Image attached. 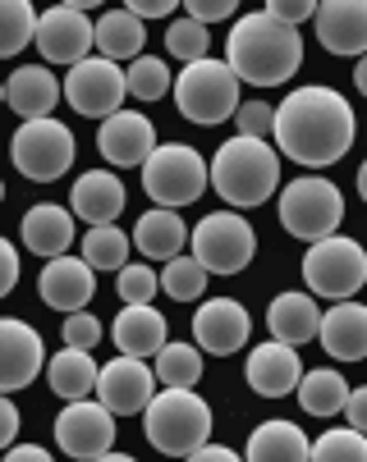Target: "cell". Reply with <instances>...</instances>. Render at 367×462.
Here are the masks:
<instances>
[{"label":"cell","instance_id":"cell-1","mask_svg":"<svg viewBox=\"0 0 367 462\" xmlns=\"http://www.w3.org/2000/svg\"><path fill=\"white\" fill-rule=\"evenodd\" d=\"M353 134H358L353 106L326 83L294 88L276 106V134H271L276 152L303 170H326L344 161L353 147Z\"/></svg>","mask_w":367,"mask_h":462},{"label":"cell","instance_id":"cell-2","mask_svg":"<svg viewBox=\"0 0 367 462\" xmlns=\"http://www.w3.org/2000/svg\"><path fill=\"white\" fill-rule=\"evenodd\" d=\"M225 64L249 88H280L303 64V37L298 28L271 19L267 10L243 14L225 37Z\"/></svg>","mask_w":367,"mask_h":462},{"label":"cell","instance_id":"cell-3","mask_svg":"<svg viewBox=\"0 0 367 462\" xmlns=\"http://www.w3.org/2000/svg\"><path fill=\"white\" fill-rule=\"evenodd\" d=\"M212 188L221 192V202L234 207V211L262 207L271 192H280V152L267 138L234 134L212 156Z\"/></svg>","mask_w":367,"mask_h":462},{"label":"cell","instance_id":"cell-4","mask_svg":"<svg viewBox=\"0 0 367 462\" xmlns=\"http://www.w3.org/2000/svg\"><path fill=\"white\" fill-rule=\"evenodd\" d=\"M143 435L165 457H189L212 444V408L193 389H161L143 412Z\"/></svg>","mask_w":367,"mask_h":462},{"label":"cell","instance_id":"cell-5","mask_svg":"<svg viewBox=\"0 0 367 462\" xmlns=\"http://www.w3.org/2000/svg\"><path fill=\"white\" fill-rule=\"evenodd\" d=\"M276 216H280V229L294 234L298 243H322V238H335V229L344 220V197L331 179L303 174L280 188Z\"/></svg>","mask_w":367,"mask_h":462},{"label":"cell","instance_id":"cell-6","mask_svg":"<svg viewBox=\"0 0 367 462\" xmlns=\"http://www.w3.org/2000/svg\"><path fill=\"white\" fill-rule=\"evenodd\" d=\"M239 88L243 83L225 60H198V64H189V69H179V79H174V110L189 124H202V128L225 124L243 106Z\"/></svg>","mask_w":367,"mask_h":462},{"label":"cell","instance_id":"cell-7","mask_svg":"<svg viewBox=\"0 0 367 462\" xmlns=\"http://www.w3.org/2000/svg\"><path fill=\"white\" fill-rule=\"evenodd\" d=\"M207 188H212V165L189 143H161L143 165V192L165 211L193 207Z\"/></svg>","mask_w":367,"mask_h":462},{"label":"cell","instance_id":"cell-8","mask_svg":"<svg viewBox=\"0 0 367 462\" xmlns=\"http://www.w3.org/2000/svg\"><path fill=\"white\" fill-rule=\"evenodd\" d=\"M303 284L313 298L353 302V293L367 284V247L358 238H322L303 252Z\"/></svg>","mask_w":367,"mask_h":462},{"label":"cell","instance_id":"cell-9","mask_svg":"<svg viewBox=\"0 0 367 462\" xmlns=\"http://www.w3.org/2000/svg\"><path fill=\"white\" fill-rule=\"evenodd\" d=\"M193 256L207 266V275H239L249 271L258 252V234L243 220V211H212L193 225Z\"/></svg>","mask_w":367,"mask_h":462},{"label":"cell","instance_id":"cell-10","mask_svg":"<svg viewBox=\"0 0 367 462\" xmlns=\"http://www.w3.org/2000/svg\"><path fill=\"white\" fill-rule=\"evenodd\" d=\"M10 156H14V170L33 183H55L79 156V143L74 134L60 119H28L19 124V134L10 143Z\"/></svg>","mask_w":367,"mask_h":462},{"label":"cell","instance_id":"cell-11","mask_svg":"<svg viewBox=\"0 0 367 462\" xmlns=\"http://www.w3.org/2000/svg\"><path fill=\"white\" fill-rule=\"evenodd\" d=\"M125 97H129V74L106 55H88L83 64H74V69L65 74V101L88 119L106 124L110 115H119Z\"/></svg>","mask_w":367,"mask_h":462},{"label":"cell","instance_id":"cell-12","mask_svg":"<svg viewBox=\"0 0 367 462\" xmlns=\"http://www.w3.org/2000/svg\"><path fill=\"white\" fill-rule=\"evenodd\" d=\"M51 430H55V444L79 462H97L115 448V412L106 403H92V399L65 403Z\"/></svg>","mask_w":367,"mask_h":462},{"label":"cell","instance_id":"cell-13","mask_svg":"<svg viewBox=\"0 0 367 462\" xmlns=\"http://www.w3.org/2000/svg\"><path fill=\"white\" fill-rule=\"evenodd\" d=\"M97 46V23H88V5H51L37 23V51L46 64H83Z\"/></svg>","mask_w":367,"mask_h":462},{"label":"cell","instance_id":"cell-14","mask_svg":"<svg viewBox=\"0 0 367 462\" xmlns=\"http://www.w3.org/2000/svg\"><path fill=\"white\" fill-rule=\"evenodd\" d=\"M156 366H147L143 357H110L101 366V380H97V403H106L115 417H134V412H147L152 399H156Z\"/></svg>","mask_w":367,"mask_h":462},{"label":"cell","instance_id":"cell-15","mask_svg":"<svg viewBox=\"0 0 367 462\" xmlns=\"http://www.w3.org/2000/svg\"><path fill=\"white\" fill-rule=\"evenodd\" d=\"M253 335V316L239 298H207L193 316V344L212 357H230L249 344Z\"/></svg>","mask_w":367,"mask_h":462},{"label":"cell","instance_id":"cell-16","mask_svg":"<svg viewBox=\"0 0 367 462\" xmlns=\"http://www.w3.org/2000/svg\"><path fill=\"white\" fill-rule=\"evenodd\" d=\"M156 124L138 110H119L97 128V152L115 165V170H129V165H147L156 152Z\"/></svg>","mask_w":367,"mask_h":462},{"label":"cell","instance_id":"cell-17","mask_svg":"<svg viewBox=\"0 0 367 462\" xmlns=\"http://www.w3.org/2000/svg\"><path fill=\"white\" fill-rule=\"evenodd\" d=\"M42 366H46V344H42V335H37L28 320L5 316V320H0V389L14 393V389L33 384Z\"/></svg>","mask_w":367,"mask_h":462},{"label":"cell","instance_id":"cell-18","mask_svg":"<svg viewBox=\"0 0 367 462\" xmlns=\"http://www.w3.org/2000/svg\"><path fill=\"white\" fill-rule=\"evenodd\" d=\"M303 362L289 344H258L249 353V362H243V380H249L253 393H262V399H285V393H298L303 384Z\"/></svg>","mask_w":367,"mask_h":462},{"label":"cell","instance_id":"cell-19","mask_svg":"<svg viewBox=\"0 0 367 462\" xmlns=\"http://www.w3.org/2000/svg\"><path fill=\"white\" fill-rule=\"evenodd\" d=\"M92 275H97V271L88 266L83 256H55V261H46V271H42V280H37L42 302H46L51 311H65V316L83 311V307L92 302V293H97V280H92Z\"/></svg>","mask_w":367,"mask_h":462},{"label":"cell","instance_id":"cell-20","mask_svg":"<svg viewBox=\"0 0 367 462\" xmlns=\"http://www.w3.org/2000/svg\"><path fill=\"white\" fill-rule=\"evenodd\" d=\"M317 42L331 55H367V0H326L313 19Z\"/></svg>","mask_w":367,"mask_h":462},{"label":"cell","instance_id":"cell-21","mask_svg":"<svg viewBox=\"0 0 367 462\" xmlns=\"http://www.w3.org/2000/svg\"><path fill=\"white\" fill-rule=\"evenodd\" d=\"M5 101L24 124L28 119H51L55 101H65V83L51 74V64H19V69L5 79Z\"/></svg>","mask_w":367,"mask_h":462},{"label":"cell","instance_id":"cell-22","mask_svg":"<svg viewBox=\"0 0 367 462\" xmlns=\"http://www.w3.org/2000/svg\"><path fill=\"white\" fill-rule=\"evenodd\" d=\"M322 316L326 311H317V298L313 293H276L271 298V307H267V329H271V339L276 344H289V348H298V344H308V339H322Z\"/></svg>","mask_w":367,"mask_h":462},{"label":"cell","instance_id":"cell-23","mask_svg":"<svg viewBox=\"0 0 367 462\" xmlns=\"http://www.w3.org/2000/svg\"><path fill=\"white\" fill-rule=\"evenodd\" d=\"M125 183H119L115 170H88L74 179V192H70V207L79 220H88L92 229L97 225H115V216L125 211Z\"/></svg>","mask_w":367,"mask_h":462},{"label":"cell","instance_id":"cell-24","mask_svg":"<svg viewBox=\"0 0 367 462\" xmlns=\"http://www.w3.org/2000/svg\"><path fill=\"white\" fill-rule=\"evenodd\" d=\"M110 339L125 357H161V348L170 344V325L156 307H125L110 320Z\"/></svg>","mask_w":367,"mask_h":462},{"label":"cell","instance_id":"cell-25","mask_svg":"<svg viewBox=\"0 0 367 462\" xmlns=\"http://www.w3.org/2000/svg\"><path fill=\"white\" fill-rule=\"evenodd\" d=\"M19 243L33 252V256H70V243H74V211L70 207H55V202H42L24 216L19 225Z\"/></svg>","mask_w":367,"mask_h":462},{"label":"cell","instance_id":"cell-26","mask_svg":"<svg viewBox=\"0 0 367 462\" xmlns=\"http://www.w3.org/2000/svg\"><path fill=\"white\" fill-rule=\"evenodd\" d=\"M322 348L340 362L367 357V307L362 302H335L322 316Z\"/></svg>","mask_w":367,"mask_h":462},{"label":"cell","instance_id":"cell-27","mask_svg":"<svg viewBox=\"0 0 367 462\" xmlns=\"http://www.w3.org/2000/svg\"><path fill=\"white\" fill-rule=\"evenodd\" d=\"M243 462H313V439L303 435V426L276 417V421H262L249 435Z\"/></svg>","mask_w":367,"mask_h":462},{"label":"cell","instance_id":"cell-28","mask_svg":"<svg viewBox=\"0 0 367 462\" xmlns=\"http://www.w3.org/2000/svg\"><path fill=\"white\" fill-rule=\"evenodd\" d=\"M184 243H193V234L184 229L179 211L152 207V211H143V220L134 225V247H138L147 261H174V256H184Z\"/></svg>","mask_w":367,"mask_h":462},{"label":"cell","instance_id":"cell-29","mask_svg":"<svg viewBox=\"0 0 367 462\" xmlns=\"http://www.w3.org/2000/svg\"><path fill=\"white\" fill-rule=\"evenodd\" d=\"M46 380H51V389H55L65 403H83V399H92V393H97L101 366L92 362V353H83V348H65V353H55V357H51Z\"/></svg>","mask_w":367,"mask_h":462},{"label":"cell","instance_id":"cell-30","mask_svg":"<svg viewBox=\"0 0 367 462\" xmlns=\"http://www.w3.org/2000/svg\"><path fill=\"white\" fill-rule=\"evenodd\" d=\"M97 51L106 55V60H143L147 55V28L129 14V10H106L101 19H97Z\"/></svg>","mask_w":367,"mask_h":462},{"label":"cell","instance_id":"cell-31","mask_svg":"<svg viewBox=\"0 0 367 462\" xmlns=\"http://www.w3.org/2000/svg\"><path fill=\"white\" fill-rule=\"evenodd\" d=\"M349 393H353V389L344 384L340 371L317 366V371L303 375V384H298V403H303V412H308V417H335V412L349 408Z\"/></svg>","mask_w":367,"mask_h":462},{"label":"cell","instance_id":"cell-32","mask_svg":"<svg viewBox=\"0 0 367 462\" xmlns=\"http://www.w3.org/2000/svg\"><path fill=\"white\" fill-rule=\"evenodd\" d=\"M129 247H134V234L115 229V225H97V229L83 234V261L92 271H125Z\"/></svg>","mask_w":367,"mask_h":462},{"label":"cell","instance_id":"cell-33","mask_svg":"<svg viewBox=\"0 0 367 462\" xmlns=\"http://www.w3.org/2000/svg\"><path fill=\"white\" fill-rule=\"evenodd\" d=\"M156 380L165 389H193L202 380V348L198 344H165L156 357Z\"/></svg>","mask_w":367,"mask_h":462},{"label":"cell","instance_id":"cell-34","mask_svg":"<svg viewBox=\"0 0 367 462\" xmlns=\"http://www.w3.org/2000/svg\"><path fill=\"white\" fill-rule=\"evenodd\" d=\"M37 23H42V14L28 5V0H10V5H0V55L14 60L28 42H37Z\"/></svg>","mask_w":367,"mask_h":462},{"label":"cell","instance_id":"cell-35","mask_svg":"<svg viewBox=\"0 0 367 462\" xmlns=\"http://www.w3.org/2000/svg\"><path fill=\"white\" fill-rule=\"evenodd\" d=\"M161 293L174 302H198L207 293V266L198 256H174L161 271Z\"/></svg>","mask_w":367,"mask_h":462},{"label":"cell","instance_id":"cell-36","mask_svg":"<svg viewBox=\"0 0 367 462\" xmlns=\"http://www.w3.org/2000/svg\"><path fill=\"white\" fill-rule=\"evenodd\" d=\"M125 74H129V97H138V101H147V106L174 92V74H170V64H165V60H156V55L134 60Z\"/></svg>","mask_w":367,"mask_h":462},{"label":"cell","instance_id":"cell-37","mask_svg":"<svg viewBox=\"0 0 367 462\" xmlns=\"http://www.w3.org/2000/svg\"><path fill=\"white\" fill-rule=\"evenodd\" d=\"M165 51H170V60H184V69L189 64H198V60H207V51H212V32H207V23H198V19H174L170 28H165Z\"/></svg>","mask_w":367,"mask_h":462},{"label":"cell","instance_id":"cell-38","mask_svg":"<svg viewBox=\"0 0 367 462\" xmlns=\"http://www.w3.org/2000/svg\"><path fill=\"white\" fill-rule=\"evenodd\" d=\"M313 462H367V435L353 426H331L313 439Z\"/></svg>","mask_w":367,"mask_h":462},{"label":"cell","instance_id":"cell-39","mask_svg":"<svg viewBox=\"0 0 367 462\" xmlns=\"http://www.w3.org/2000/svg\"><path fill=\"white\" fill-rule=\"evenodd\" d=\"M115 289H119V302H125V307H152V298L161 289V275L143 261V266H125V271H119Z\"/></svg>","mask_w":367,"mask_h":462},{"label":"cell","instance_id":"cell-40","mask_svg":"<svg viewBox=\"0 0 367 462\" xmlns=\"http://www.w3.org/2000/svg\"><path fill=\"white\" fill-rule=\"evenodd\" d=\"M234 124H239V134H243V138H271V134H276V106L262 101V97H253V101H243V106H239Z\"/></svg>","mask_w":367,"mask_h":462},{"label":"cell","instance_id":"cell-41","mask_svg":"<svg viewBox=\"0 0 367 462\" xmlns=\"http://www.w3.org/2000/svg\"><path fill=\"white\" fill-rule=\"evenodd\" d=\"M101 320L97 316H88V311H74V316H65L60 320V339H65V348H83V353H92L97 344H101Z\"/></svg>","mask_w":367,"mask_h":462},{"label":"cell","instance_id":"cell-42","mask_svg":"<svg viewBox=\"0 0 367 462\" xmlns=\"http://www.w3.org/2000/svg\"><path fill=\"white\" fill-rule=\"evenodd\" d=\"M317 10H322V5H313V0H271V5H267V14L280 19V23H289V28L317 19Z\"/></svg>","mask_w":367,"mask_h":462},{"label":"cell","instance_id":"cell-43","mask_svg":"<svg viewBox=\"0 0 367 462\" xmlns=\"http://www.w3.org/2000/svg\"><path fill=\"white\" fill-rule=\"evenodd\" d=\"M184 14L198 23H221V19H234V0H189Z\"/></svg>","mask_w":367,"mask_h":462},{"label":"cell","instance_id":"cell-44","mask_svg":"<svg viewBox=\"0 0 367 462\" xmlns=\"http://www.w3.org/2000/svg\"><path fill=\"white\" fill-rule=\"evenodd\" d=\"M138 23L143 19H170L174 14V0H129V5H125Z\"/></svg>","mask_w":367,"mask_h":462},{"label":"cell","instance_id":"cell-45","mask_svg":"<svg viewBox=\"0 0 367 462\" xmlns=\"http://www.w3.org/2000/svg\"><path fill=\"white\" fill-rule=\"evenodd\" d=\"M344 417H349V426H353V430H362V435H367V384H358V389L349 393Z\"/></svg>","mask_w":367,"mask_h":462},{"label":"cell","instance_id":"cell-46","mask_svg":"<svg viewBox=\"0 0 367 462\" xmlns=\"http://www.w3.org/2000/svg\"><path fill=\"white\" fill-rule=\"evenodd\" d=\"M14 435H19V403L5 399V403H0V444L14 448Z\"/></svg>","mask_w":367,"mask_h":462},{"label":"cell","instance_id":"cell-47","mask_svg":"<svg viewBox=\"0 0 367 462\" xmlns=\"http://www.w3.org/2000/svg\"><path fill=\"white\" fill-rule=\"evenodd\" d=\"M0 256H5V280H0V293H14V284H19V247L0 243Z\"/></svg>","mask_w":367,"mask_h":462},{"label":"cell","instance_id":"cell-48","mask_svg":"<svg viewBox=\"0 0 367 462\" xmlns=\"http://www.w3.org/2000/svg\"><path fill=\"white\" fill-rule=\"evenodd\" d=\"M184 462H243L234 448H225V444H202L198 453H189Z\"/></svg>","mask_w":367,"mask_h":462},{"label":"cell","instance_id":"cell-49","mask_svg":"<svg viewBox=\"0 0 367 462\" xmlns=\"http://www.w3.org/2000/svg\"><path fill=\"white\" fill-rule=\"evenodd\" d=\"M5 462H55L46 448H37V444H14L10 453H5Z\"/></svg>","mask_w":367,"mask_h":462},{"label":"cell","instance_id":"cell-50","mask_svg":"<svg viewBox=\"0 0 367 462\" xmlns=\"http://www.w3.org/2000/svg\"><path fill=\"white\" fill-rule=\"evenodd\" d=\"M353 88H358V92L367 97V55H362V60L353 64Z\"/></svg>","mask_w":367,"mask_h":462},{"label":"cell","instance_id":"cell-51","mask_svg":"<svg viewBox=\"0 0 367 462\" xmlns=\"http://www.w3.org/2000/svg\"><path fill=\"white\" fill-rule=\"evenodd\" d=\"M97 462H138V457H129V453H115V448H110V453H106V457H97Z\"/></svg>","mask_w":367,"mask_h":462},{"label":"cell","instance_id":"cell-52","mask_svg":"<svg viewBox=\"0 0 367 462\" xmlns=\"http://www.w3.org/2000/svg\"><path fill=\"white\" fill-rule=\"evenodd\" d=\"M358 192H362V202H367V161L358 165Z\"/></svg>","mask_w":367,"mask_h":462}]
</instances>
